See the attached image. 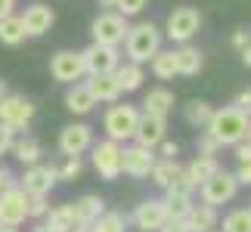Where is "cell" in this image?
I'll return each mask as SVG.
<instances>
[{
	"label": "cell",
	"mask_w": 251,
	"mask_h": 232,
	"mask_svg": "<svg viewBox=\"0 0 251 232\" xmlns=\"http://www.w3.org/2000/svg\"><path fill=\"white\" fill-rule=\"evenodd\" d=\"M161 41H165V31L155 22H137L127 28V37H124V53H127L130 62H149L152 56L161 50Z\"/></svg>",
	"instance_id": "cell-1"
},
{
	"label": "cell",
	"mask_w": 251,
	"mask_h": 232,
	"mask_svg": "<svg viewBox=\"0 0 251 232\" xmlns=\"http://www.w3.org/2000/svg\"><path fill=\"white\" fill-rule=\"evenodd\" d=\"M248 115L239 112L236 105H226V109H214V118L208 121V127L217 137L220 146H236V142H242L248 137Z\"/></svg>",
	"instance_id": "cell-2"
},
{
	"label": "cell",
	"mask_w": 251,
	"mask_h": 232,
	"mask_svg": "<svg viewBox=\"0 0 251 232\" xmlns=\"http://www.w3.org/2000/svg\"><path fill=\"white\" fill-rule=\"evenodd\" d=\"M137 124H140V109L137 105H127V102H112L109 112L102 115V130L105 137L115 139V142H127L133 139V133H137Z\"/></svg>",
	"instance_id": "cell-3"
},
{
	"label": "cell",
	"mask_w": 251,
	"mask_h": 232,
	"mask_svg": "<svg viewBox=\"0 0 251 232\" xmlns=\"http://www.w3.org/2000/svg\"><path fill=\"white\" fill-rule=\"evenodd\" d=\"M37 105L22 93H3L0 96V124H6L9 130H28V124L34 121Z\"/></svg>",
	"instance_id": "cell-4"
},
{
	"label": "cell",
	"mask_w": 251,
	"mask_h": 232,
	"mask_svg": "<svg viewBox=\"0 0 251 232\" xmlns=\"http://www.w3.org/2000/svg\"><path fill=\"white\" fill-rule=\"evenodd\" d=\"M201 28V13L196 6H177L171 9L168 22H165V37L174 44H189Z\"/></svg>",
	"instance_id": "cell-5"
},
{
	"label": "cell",
	"mask_w": 251,
	"mask_h": 232,
	"mask_svg": "<svg viewBox=\"0 0 251 232\" xmlns=\"http://www.w3.org/2000/svg\"><path fill=\"white\" fill-rule=\"evenodd\" d=\"M127 16L115 13V9H102L100 16L90 22V34L96 44H109V46H121L127 37Z\"/></svg>",
	"instance_id": "cell-6"
},
{
	"label": "cell",
	"mask_w": 251,
	"mask_h": 232,
	"mask_svg": "<svg viewBox=\"0 0 251 232\" xmlns=\"http://www.w3.org/2000/svg\"><path fill=\"white\" fill-rule=\"evenodd\" d=\"M90 164L102 180H109V183L118 180L121 177V142H115L109 137L93 142L90 146Z\"/></svg>",
	"instance_id": "cell-7"
},
{
	"label": "cell",
	"mask_w": 251,
	"mask_h": 232,
	"mask_svg": "<svg viewBox=\"0 0 251 232\" xmlns=\"http://www.w3.org/2000/svg\"><path fill=\"white\" fill-rule=\"evenodd\" d=\"M236 192H239V180H236V173H229V170H217L214 177H208V180L199 186L201 201H205V205H211V208L229 205V201L236 198Z\"/></svg>",
	"instance_id": "cell-8"
},
{
	"label": "cell",
	"mask_w": 251,
	"mask_h": 232,
	"mask_svg": "<svg viewBox=\"0 0 251 232\" xmlns=\"http://www.w3.org/2000/svg\"><path fill=\"white\" fill-rule=\"evenodd\" d=\"M155 149H146L140 142L133 146H121V173H127L133 180H146L152 173V164H155Z\"/></svg>",
	"instance_id": "cell-9"
},
{
	"label": "cell",
	"mask_w": 251,
	"mask_h": 232,
	"mask_svg": "<svg viewBox=\"0 0 251 232\" xmlns=\"http://www.w3.org/2000/svg\"><path fill=\"white\" fill-rule=\"evenodd\" d=\"M50 74H53V81H59V84H78V81H84V77H87L84 56L75 53V50H59V53H53V59H50Z\"/></svg>",
	"instance_id": "cell-10"
},
{
	"label": "cell",
	"mask_w": 251,
	"mask_h": 232,
	"mask_svg": "<svg viewBox=\"0 0 251 232\" xmlns=\"http://www.w3.org/2000/svg\"><path fill=\"white\" fill-rule=\"evenodd\" d=\"M25 220H28V192L16 183V186L0 192V223L22 226Z\"/></svg>",
	"instance_id": "cell-11"
},
{
	"label": "cell",
	"mask_w": 251,
	"mask_h": 232,
	"mask_svg": "<svg viewBox=\"0 0 251 232\" xmlns=\"http://www.w3.org/2000/svg\"><path fill=\"white\" fill-rule=\"evenodd\" d=\"M84 56V69L87 74H112L115 69H118V62H121V53H118V46H109V44H90L87 50H81Z\"/></svg>",
	"instance_id": "cell-12"
},
{
	"label": "cell",
	"mask_w": 251,
	"mask_h": 232,
	"mask_svg": "<svg viewBox=\"0 0 251 232\" xmlns=\"http://www.w3.org/2000/svg\"><path fill=\"white\" fill-rule=\"evenodd\" d=\"M59 183L56 177V164H31V167H25V177L19 180V186H22L28 195H50L53 186Z\"/></svg>",
	"instance_id": "cell-13"
},
{
	"label": "cell",
	"mask_w": 251,
	"mask_h": 232,
	"mask_svg": "<svg viewBox=\"0 0 251 232\" xmlns=\"http://www.w3.org/2000/svg\"><path fill=\"white\" fill-rule=\"evenodd\" d=\"M130 220H133V226H137L140 232H158L161 226H165V220H168V201L165 198L140 201Z\"/></svg>",
	"instance_id": "cell-14"
},
{
	"label": "cell",
	"mask_w": 251,
	"mask_h": 232,
	"mask_svg": "<svg viewBox=\"0 0 251 232\" xmlns=\"http://www.w3.org/2000/svg\"><path fill=\"white\" fill-rule=\"evenodd\" d=\"M165 133H168V118L152 115V112H140V124H137V133H133V142H140L146 149H158Z\"/></svg>",
	"instance_id": "cell-15"
},
{
	"label": "cell",
	"mask_w": 251,
	"mask_h": 232,
	"mask_svg": "<svg viewBox=\"0 0 251 232\" xmlns=\"http://www.w3.org/2000/svg\"><path fill=\"white\" fill-rule=\"evenodd\" d=\"M93 146V127L90 124H69L59 130V152L62 155H84Z\"/></svg>",
	"instance_id": "cell-16"
},
{
	"label": "cell",
	"mask_w": 251,
	"mask_h": 232,
	"mask_svg": "<svg viewBox=\"0 0 251 232\" xmlns=\"http://www.w3.org/2000/svg\"><path fill=\"white\" fill-rule=\"evenodd\" d=\"M22 22H25L28 37H41L53 28L56 13H53V6H47V3H28L25 13H22Z\"/></svg>",
	"instance_id": "cell-17"
},
{
	"label": "cell",
	"mask_w": 251,
	"mask_h": 232,
	"mask_svg": "<svg viewBox=\"0 0 251 232\" xmlns=\"http://www.w3.org/2000/svg\"><path fill=\"white\" fill-rule=\"evenodd\" d=\"M87 90L93 93V99H96V105L100 102H118L121 99V87H118V81H115V71L112 74H87Z\"/></svg>",
	"instance_id": "cell-18"
},
{
	"label": "cell",
	"mask_w": 251,
	"mask_h": 232,
	"mask_svg": "<svg viewBox=\"0 0 251 232\" xmlns=\"http://www.w3.org/2000/svg\"><path fill=\"white\" fill-rule=\"evenodd\" d=\"M65 109L72 115H90L96 109V99L93 93L87 90V84H69V90H65Z\"/></svg>",
	"instance_id": "cell-19"
},
{
	"label": "cell",
	"mask_w": 251,
	"mask_h": 232,
	"mask_svg": "<svg viewBox=\"0 0 251 232\" xmlns=\"http://www.w3.org/2000/svg\"><path fill=\"white\" fill-rule=\"evenodd\" d=\"M115 81H118L121 93H137L143 81H146V74H143V65L140 62H118V69H115Z\"/></svg>",
	"instance_id": "cell-20"
},
{
	"label": "cell",
	"mask_w": 251,
	"mask_h": 232,
	"mask_svg": "<svg viewBox=\"0 0 251 232\" xmlns=\"http://www.w3.org/2000/svg\"><path fill=\"white\" fill-rule=\"evenodd\" d=\"M183 170H186L189 183L199 189V186H201V183H205L208 177H214V173L220 170V164H217V158H214V155H196V158H192V161H189Z\"/></svg>",
	"instance_id": "cell-21"
},
{
	"label": "cell",
	"mask_w": 251,
	"mask_h": 232,
	"mask_svg": "<svg viewBox=\"0 0 251 232\" xmlns=\"http://www.w3.org/2000/svg\"><path fill=\"white\" fill-rule=\"evenodd\" d=\"M186 226L189 232H211L217 226V208H211V205H192V210L186 214Z\"/></svg>",
	"instance_id": "cell-22"
},
{
	"label": "cell",
	"mask_w": 251,
	"mask_h": 232,
	"mask_svg": "<svg viewBox=\"0 0 251 232\" xmlns=\"http://www.w3.org/2000/svg\"><path fill=\"white\" fill-rule=\"evenodd\" d=\"M174 56H177V74H183V77H196L201 71V65H205L201 50H196L189 44H180V50H174Z\"/></svg>",
	"instance_id": "cell-23"
},
{
	"label": "cell",
	"mask_w": 251,
	"mask_h": 232,
	"mask_svg": "<svg viewBox=\"0 0 251 232\" xmlns=\"http://www.w3.org/2000/svg\"><path fill=\"white\" fill-rule=\"evenodd\" d=\"M143 112H152V115H161V118H168L174 112V93L168 87H152L146 93V99H143Z\"/></svg>",
	"instance_id": "cell-24"
},
{
	"label": "cell",
	"mask_w": 251,
	"mask_h": 232,
	"mask_svg": "<svg viewBox=\"0 0 251 232\" xmlns=\"http://www.w3.org/2000/svg\"><path fill=\"white\" fill-rule=\"evenodd\" d=\"M183 118H186L189 127L205 130V127H208V121L214 118V105L205 102V99H189L186 105H183Z\"/></svg>",
	"instance_id": "cell-25"
},
{
	"label": "cell",
	"mask_w": 251,
	"mask_h": 232,
	"mask_svg": "<svg viewBox=\"0 0 251 232\" xmlns=\"http://www.w3.org/2000/svg\"><path fill=\"white\" fill-rule=\"evenodd\" d=\"M25 22H22V16H16V13H9L0 19V44H6V46H19V44H25Z\"/></svg>",
	"instance_id": "cell-26"
},
{
	"label": "cell",
	"mask_w": 251,
	"mask_h": 232,
	"mask_svg": "<svg viewBox=\"0 0 251 232\" xmlns=\"http://www.w3.org/2000/svg\"><path fill=\"white\" fill-rule=\"evenodd\" d=\"M72 208H75V220H78V223H96L100 214L105 210V201L100 195H84V198L75 201Z\"/></svg>",
	"instance_id": "cell-27"
},
{
	"label": "cell",
	"mask_w": 251,
	"mask_h": 232,
	"mask_svg": "<svg viewBox=\"0 0 251 232\" xmlns=\"http://www.w3.org/2000/svg\"><path fill=\"white\" fill-rule=\"evenodd\" d=\"M16 155V161L19 164H25V167H31V164L41 161V155H44V146L37 142L34 137H22V139H16L13 142V149H9Z\"/></svg>",
	"instance_id": "cell-28"
},
{
	"label": "cell",
	"mask_w": 251,
	"mask_h": 232,
	"mask_svg": "<svg viewBox=\"0 0 251 232\" xmlns=\"http://www.w3.org/2000/svg\"><path fill=\"white\" fill-rule=\"evenodd\" d=\"M149 65H152V74L158 81H174L177 77V56H174V50H158L149 59Z\"/></svg>",
	"instance_id": "cell-29"
},
{
	"label": "cell",
	"mask_w": 251,
	"mask_h": 232,
	"mask_svg": "<svg viewBox=\"0 0 251 232\" xmlns=\"http://www.w3.org/2000/svg\"><path fill=\"white\" fill-rule=\"evenodd\" d=\"M47 226L53 232H72L78 226V220H75V208L72 205H56L53 210H47Z\"/></svg>",
	"instance_id": "cell-30"
},
{
	"label": "cell",
	"mask_w": 251,
	"mask_h": 232,
	"mask_svg": "<svg viewBox=\"0 0 251 232\" xmlns=\"http://www.w3.org/2000/svg\"><path fill=\"white\" fill-rule=\"evenodd\" d=\"M183 167L177 164V158H155V164H152V173H149V180L155 183L158 189H168V183L177 177Z\"/></svg>",
	"instance_id": "cell-31"
},
{
	"label": "cell",
	"mask_w": 251,
	"mask_h": 232,
	"mask_svg": "<svg viewBox=\"0 0 251 232\" xmlns=\"http://www.w3.org/2000/svg\"><path fill=\"white\" fill-rule=\"evenodd\" d=\"M93 232H127V214L121 210H102L93 223Z\"/></svg>",
	"instance_id": "cell-32"
},
{
	"label": "cell",
	"mask_w": 251,
	"mask_h": 232,
	"mask_svg": "<svg viewBox=\"0 0 251 232\" xmlns=\"http://www.w3.org/2000/svg\"><path fill=\"white\" fill-rule=\"evenodd\" d=\"M81 170H84L81 155H62V164L56 167V177H59V183H72L81 177Z\"/></svg>",
	"instance_id": "cell-33"
},
{
	"label": "cell",
	"mask_w": 251,
	"mask_h": 232,
	"mask_svg": "<svg viewBox=\"0 0 251 232\" xmlns=\"http://www.w3.org/2000/svg\"><path fill=\"white\" fill-rule=\"evenodd\" d=\"M224 232H251V210L239 208L224 217Z\"/></svg>",
	"instance_id": "cell-34"
},
{
	"label": "cell",
	"mask_w": 251,
	"mask_h": 232,
	"mask_svg": "<svg viewBox=\"0 0 251 232\" xmlns=\"http://www.w3.org/2000/svg\"><path fill=\"white\" fill-rule=\"evenodd\" d=\"M168 217H180L186 220V214L192 210V195H168Z\"/></svg>",
	"instance_id": "cell-35"
},
{
	"label": "cell",
	"mask_w": 251,
	"mask_h": 232,
	"mask_svg": "<svg viewBox=\"0 0 251 232\" xmlns=\"http://www.w3.org/2000/svg\"><path fill=\"white\" fill-rule=\"evenodd\" d=\"M168 195H192V192H196V186H192L189 183V177H186V170H180L177 177H174L171 183H168Z\"/></svg>",
	"instance_id": "cell-36"
},
{
	"label": "cell",
	"mask_w": 251,
	"mask_h": 232,
	"mask_svg": "<svg viewBox=\"0 0 251 232\" xmlns=\"http://www.w3.org/2000/svg\"><path fill=\"white\" fill-rule=\"evenodd\" d=\"M220 149H224V146L217 142V137H214L211 130H201V133H199V139H196V152H199V155H217Z\"/></svg>",
	"instance_id": "cell-37"
},
{
	"label": "cell",
	"mask_w": 251,
	"mask_h": 232,
	"mask_svg": "<svg viewBox=\"0 0 251 232\" xmlns=\"http://www.w3.org/2000/svg\"><path fill=\"white\" fill-rule=\"evenodd\" d=\"M47 210H50V201H47V195H28V217H31V220L47 217Z\"/></svg>",
	"instance_id": "cell-38"
},
{
	"label": "cell",
	"mask_w": 251,
	"mask_h": 232,
	"mask_svg": "<svg viewBox=\"0 0 251 232\" xmlns=\"http://www.w3.org/2000/svg\"><path fill=\"white\" fill-rule=\"evenodd\" d=\"M146 3H149V0H118V3H115V13L133 19V16H140L143 9H146Z\"/></svg>",
	"instance_id": "cell-39"
},
{
	"label": "cell",
	"mask_w": 251,
	"mask_h": 232,
	"mask_svg": "<svg viewBox=\"0 0 251 232\" xmlns=\"http://www.w3.org/2000/svg\"><path fill=\"white\" fill-rule=\"evenodd\" d=\"M16 142V130H9L6 124H0V155H6Z\"/></svg>",
	"instance_id": "cell-40"
},
{
	"label": "cell",
	"mask_w": 251,
	"mask_h": 232,
	"mask_svg": "<svg viewBox=\"0 0 251 232\" xmlns=\"http://www.w3.org/2000/svg\"><path fill=\"white\" fill-rule=\"evenodd\" d=\"M177 155H180V146H177V142H171L168 137L158 142V158H177Z\"/></svg>",
	"instance_id": "cell-41"
},
{
	"label": "cell",
	"mask_w": 251,
	"mask_h": 232,
	"mask_svg": "<svg viewBox=\"0 0 251 232\" xmlns=\"http://www.w3.org/2000/svg\"><path fill=\"white\" fill-rule=\"evenodd\" d=\"M248 44H251V28H236L233 31V46L236 50H245Z\"/></svg>",
	"instance_id": "cell-42"
},
{
	"label": "cell",
	"mask_w": 251,
	"mask_h": 232,
	"mask_svg": "<svg viewBox=\"0 0 251 232\" xmlns=\"http://www.w3.org/2000/svg\"><path fill=\"white\" fill-rule=\"evenodd\" d=\"M158 232H189V226H186V220H180V217H168L165 226H161Z\"/></svg>",
	"instance_id": "cell-43"
},
{
	"label": "cell",
	"mask_w": 251,
	"mask_h": 232,
	"mask_svg": "<svg viewBox=\"0 0 251 232\" xmlns=\"http://www.w3.org/2000/svg\"><path fill=\"white\" fill-rule=\"evenodd\" d=\"M233 149H236V158H239V164H245V161H251V139H248V137H245L242 142H236Z\"/></svg>",
	"instance_id": "cell-44"
},
{
	"label": "cell",
	"mask_w": 251,
	"mask_h": 232,
	"mask_svg": "<svg viewBox=\"0 0 251 232\" xmlns=\"http://www.w3.org/2000/svg\"><path fill=\"white\" fill-rule=\"evenodd\" d=\"M233 105H236L239 112H245L248 118H251V90H242V93H239L236 99H233Z\"/></svg>",
	"instance_id": "cell-45"
},
{
	"label": "cell",
	"mask_w": 251,
	"mask_h": 232,
	"mask_svg": "<svg viewBox=\"0 0 251 232\" xmlns=\"http://www.w3.org/2000/svg\"><path fill=\"white\" fill-rule=\"evenodd\" d=\"M236 180H239V186H251V161L239 164V170H236Z\"/></svg>",
	"instance_id": "cell-46"
},
{
	"label": "cell",
	"mask_w": 251,
	"mask_h": 232,
	"mask_svg": "<svg viewBox=\"0 0 251 232\" xmlns=\"http://www.w3.org/2000/svg\"><path fill=\"white\" fill-rule=\"evenodd\" d=\"M16 183H19V180L13 177V170L0 164V192H3V189H9V186H16Z\"/></svg>",
	"instance_id": "cell-47"
},
{
	"label": "cell",
	"mask_w": 251,
	"mask_h": 232,
	"mask_svg": "<svg viewBox=\"0 0 251 232\" xmlns=\"http://www.w3.org/2000/svg\"><path fill=\"white\" fill-rule=\"evenodd\" d=\"M13 6H16V0H0V19L13 13Z\"/></svg>",
	"instance_id": "cell-48"
},
{
	"label": "cell",
	"mask_w": 251,
	"mask_h": 232,
	"mask_svg": "<svg viewBox=\"0 0 251 232\" xmlns=\"http://www.w3.org/2000/svg\"><path fill=\"white\" fill-rule=\"evenodd\" d=\"M239 56H242V62H245L248 69H251V44L245 46V50H239Z\"/></svg>",
	"instance_id": "cell-49"
},
{
	"label": "cell",
	"mask_w": 251,
	"mask_h": 232,
	"mask_svg": "<svg viewBox=\"0 0 251 232\" xmlns=\"http://www.w3.org/2000/svg\"><path fill=\"white\" fill-rule=\"evenodd\" d=\"M72 232H93V223H78Z\"/></svg>",
	"instance_id": "cell-50"
},
{
	"label": "cell",
	"mask_w": 251,
	"mask_h": 232,
	"mask_svg": "<svg viewBox=\"0 0 251 232\" xmlns=\"http://www.w3.org/2000/svg\"><path fill=\"white\" fill-rule=\"evenodd\" d=\"M115 3H118V0H100V6H102V9H115Z\"/></svg>",
	"instance_id": "cell-51"
},
{
	"label": "cell",
	"mask_w": 251,
	"mask_h": 232,
	"mask_svg": "<svg viewBox=\"0 0 251 232\" xmlns=\"http://www.w3.org/2000/svg\"><path fill=\"white\" fill-rule=\"evenodd\" d=\"M31 232H53V229H50V226L44 223V226H37V229H31Z\"/></svg>",
	"instance_id": "cell-52"
},
{
	"label": "cell",
	"mask_w": 251,
	"mask_h": 232,
	"mask_svg": "<svg viewBox=\"0 0 251 232\" xmlns=\"http://www.w3.org/2000/svg\"><path fill=\"white\" fill-rule=\"evenodd\" d=\"M3 93H9V90H6V81L0 77V96H3Z\"/></svg>",
	"instance_id": "cell-53"
},
{
	"label": "cell",
	"mask_w": 251,
	"mask_h": 232,
	"mask_svg": "<svg viewBox=\"0 0 251 232\" xmlns=\"http://www.w3.org/2000/svg\"><path fill=\"white\" fill-rule=\"evenodd\" d=\"M248 139H251V121H248Z\"/></svg>",
	"instance_id": "cell-54"
},
{
	"label": "cell",
	"mask_w": 251,
	"mask_h": 232,
	"mask_svg": "<svg viewBox=\"0 0 251 232\" xmlns=\"http://www.w3.org/2000/svg\"><path fill=\"white\" fill-rule=\"evenodd\" d=\"M248 210H251V205H248Z\"/></svg>",
	"instance_id": "cell-55"
}]
</instances>
